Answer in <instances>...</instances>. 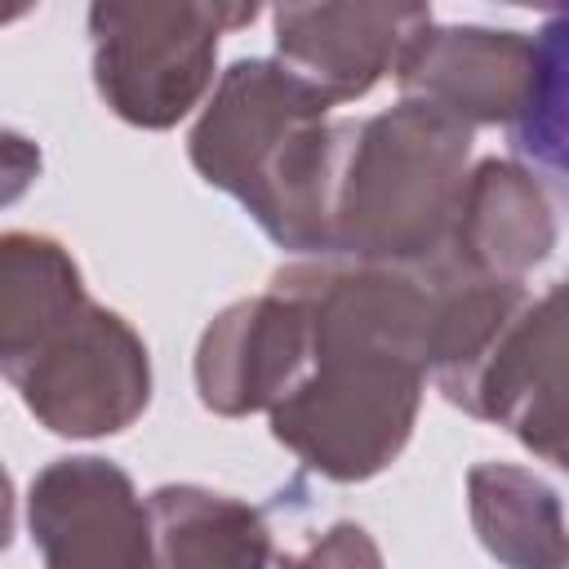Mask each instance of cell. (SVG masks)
<instances>
[{"mask_svg":"<svg viewBox=\"0 0 569 569\" xmlns=\"http://www.w3.org/2000/svg\"><path fill=\"white\" fill-rule=\"evenodd\" d=\"M311 320V365L267 413L271 436L338 485L387 471L413 436L431 378V280L422 267L302 258L271 276Z\"/></svg>","mask_w":569,"mask_h":569,"instance_id":"6da1fadb","label":"cell"},{"mask_svg":"<svg viewBox=\"0 0 569 569\" xmlns=\"http://www.w3.org/2000/svg\"><path fill=\"white\" fill-rule=\"evenodd\" d=\"M329 98L280 58H240L213 84L187 151L196 173L236 196L289 253H329V187L338 120Z\"/></svg>","mask_w":569,"mask_h":569,"instance_id":"7a4b0ae2","label":"cell"},{"mask_svg":"<svg viewBox=\"0 0 569 569\" xmlns=\"http://www.w3.org/2000/svg\"><path fill=\"white\" fill-rule=\"evenodd\" d=\"M471 160V124L400 98L391 111L338 120L329 253L378 267H427L445 253Z\"/></svg>","mask_w":569,"mask_h":569,"instance_id":"3957f363","label":"cell"},{"mask_svg":"<svg viewBox=\"0 0 569 569\" xmlns=\"http://www.w3.org/2000/svg\"><path fill=\"white\" fill-rule=\"evenodd\" d=\"M0 369L40 427L71 440L116 436L151 400V360L133 325L98 302H76L27 342L0 351Z\"/></svg>","mask_w":569,"mask_h":569,"instance_id":"277c9868","label":"cell"},{"mask_svg":"<svg viewBox=\"0 0 569 569\" xmlns=\"http://www.w3.org/2000/svg\"><path fill=\"white\" fill-rule=\"evenodd\" d=\"M253 18V4H93L89 40L98 98L138 129L178 124L213 84L218 40Z\"/></svg>","mask_w":569,"mask_h":569,"instance_id":"5b68a950","label":"cell"},{"mask_svg":"<svg viewBox=\"0 0 569 569\" xmlns=\"http://www.w3.org/2000/svg\"><path fill=\"white\" fill-rule=\"evenodd\" d=\"M458 409L498 422L529 453L569 471V280L520 307Z\"/></svg>","mask_w":569,"mask_h":569,"instance_id":"8992f818","label":"cell"},{"mask_svg":"<svg viewBox=\"0 0 569 569\" xmlns=\"http://www.w3.org/2000/svg\"><path fill=\"white\" fill-rule=\"evenodd\" d=\"M27 525L44 569H160L151 511L107 458H53L36 471Z\"/></svg>","mask_w":569,"mask_h":569,"instance_id":"52a82bcc","label":"cell"},{"mask_svg":"<svg viewBox=\"0 0 569 569\" xmlns=\"http://www.w3.org/2000/svg\"><path fill=\"white\" fill-rule=\"evenodd\" d=\"M405 98L427 102L462 124H520L533 107L542 49L538 36L502 27L427 22L396 62Z\"/></svg>","mask_w":569,"mask_h":569,"instance_id":"ba28073f","label":"cell"},{"mask_svg":"<svg viewBox=\"0 0 569 569\" xmlns=\"http://www.w3.org/2000/svg\"><path fill=\"white\" fill-rule=\"evenodd\" d=\"M311 365V320L307 311L267 289L240 298L209 320L196 347V391L218 418H244L276 409Z\"/></svg>","mask_w":569,"mask_h":569,"instance_id":"9c48e42d","label":"cell"},{"mask_svg":"<svg viewBox=\"0 0 569 569\" xmlns=\"http://www.w3.org/2000/svg\"><path fill=\"white\" fill-rule=\"evenodd\" d=\"M276 58L333 107L365 98L396 71L405 44L431 22L427 4H280Z\"/></svg>","mask_w":569,"mask_h":569,"instance_id":"30bf717a","label":"cell"},{"mask_svg":"<svg viewBox=\"0 0 569 569\" xmlns=\"http://www.w3.org/2000/svg\"><path fill=\"white\" fill-rule=\"evenodd\" d=\"M556 249V213L542 182L516 160H480L462 182L440 258L493 280H525Z\"/></svg>","mask_w":569,"mask_h":569,"instance_id":"8fae6325","label":"cell"},{"mask_svg":"<svg viewBox=\"0 0 569 569\" xmlns=\"http://www.w3.org/2000/svg\"><path fill=\"white\" fill-rule=\"evenodd\" d=\"M160 569H267L271 529L258 507L200 489L160 485L147 493Z\"/></svg>","mask_w":569,"mask_h":569,"instance_id":"7c38bea8","label":"cell"},{"mask_svg":"<svg viewBox=\"0 0 569 569\" xmlns=\"http://www.w3.org/2000/svg\"><path fill=\"white\" fill-rule=\"evenodd\" d=\"M467 511L480 547L502 569H556L569 529L556 489L516 462H476L467 471Z\"/></svg>","mask_w":569,"mask_h":569,"instance_id":"4fadbf2b","label":"cell"},{"mask_svg":"<svg viewBox=\"0 0 569 569\" xmlns=\"http://www.w3.org/2000/svg\"><path fill=\"white\" fill-rule=\"evenodd\" d=\"M84 298L80 267L58 240L36 231H9L0 240V351L27 342Z\"/></svg>","mask_w":569,"mask_h":569,"instance_id":"5bb4252c","label":"cell"},{"mask_svg":"<svg viewBox=\"0 0 569 569\" xmlns=\"http://www.w3.org/2000/svg\"><path fill=\"white\" fill-rule=\"evenodd\" d=\"M542 49V76L529 116L511 129V142L520 156H529L560 200L569 204V9H556L547 27L538 31Z\"/></svg>","mask_w":569,"mask_h":569,"instance_id":"9a60e30c","label":"cell"},{"mask_svg":"<svg viewBox=\"0 0 569 569\" xmlns=\"http://www.w3.org/2000/svg\"><path fill=\"white\" fill-rule=\"evenodd\" d=\"M280 569H382V551L365 525L338 520L307 551L280 556Z\"/></svg>","mask_w":569,"mask_h":569,"instance_id":"2e32d148","label":"cell"},{"mask_svg":"<svg viewBox=\"0 0 569 569\" xmlns=\"http://www.w3.org/2000/svg\"><path fill=\"white\" fill-rule=\"evenodd\" d=\"M556 569H569V551H565V560H560V565H556Z\"/></svg>","mask_w":569,"mask_h":569,"instance_id":"e0dca14e","label":"cell"}]
</instances>
